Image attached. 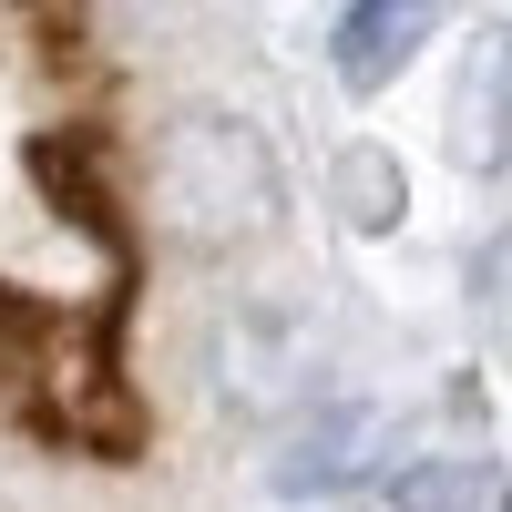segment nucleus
<instances>
[{
  "mask_svg": "<svg viewBox=\"0 0 512 512\" xmlns=\"http://www.w3.org/2000/svg\"><path fill=\"white\" fill-rule=\"evenodd\" d=\"M154 205L185 246H236L277 216V154L236 113H185L154 154Z\"/></svg>",
  "mask_w": 512,
  "mask_h": 512,
  "instance_id": "f257e3e1",
  "label": "nucleus"
},
{
  "mask_svg": "<svg viewBox=\"0 0 512 512\" xmlns=\"http://www.w3.org/2000/svg\"><path fill=\"white\" fill-rule=\"evenodd\" d=\"M369 451H379V410H328V420H308V441H287L277 492H338Z\"/></svg>",
  "mask_w": 512,
  "mask_h": 512,
  "instance_id": "20e7f679",
  "label": "nucleus"
},
{
  "mask_svg": "<svg viewBox=\"0 0 512 512\" xmlns=\"http://www.w3.org/2000/svg\"><path fill=\"white\" fill-rule=\"evenodd\" d=\"M451 154L492 175L512 154V31H482L472 62H461V113H451Z\"/></svg>",
  "mask_w": 512,
  "mask_h": 512,
  "instance_id": "7ed1b4c3",
  "label": "nucleus"
},
{
  "mask_svg": "<svg viewBox=\"0 0 512 512\" xmlns=\"http://www.w3.org/2000/svg\"><path fill=\"white\" fill-rule=\"evenodd\" d=\"M390 512H512V482L482 461H410L390 482Z\"/></svg>",
  "mask_w": 512,
  "mask_h": 512,
  "instance_id": "39448f33",
  "label": "nucleus"
},
{
  "mask_svg": "<svg viewBox=\"0 0 512 512\" xmlns=\"http://www.w3.org/2000/svg\"><path fill=\"white\" fill-rule=\"evenodd\" d=\"M431 21H441V0H349V11H338V31H328L338 82H349V93H379V82H400V72H410V52L431 41Z\"/></svg>",
  "mask_w": 512,
  "mask_h": 512,
  "instance_id": "f03ea898",
  "label": "nucleus"
}]
</instances>
